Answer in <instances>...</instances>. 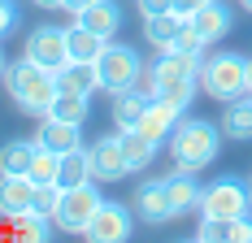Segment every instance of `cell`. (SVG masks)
Listing matches in <instances>:
<instances>
[{
	"instance_id": "cell-19",
	"label": "cell",
	"mask_w": 252,
	"mask_h": 243,
	"mask_svg": "<svg viewBox=\"0 0 252 243\" xmlns=\"http://www.w3.org/2000/svg\"><path fill=\"white\" fill-rule=\"evenodd\" d=\"M87 113H92V96H83V91H57L44 118L70 122V126H83V122H87Z\"/></svg>"
},
{
	"instance_id": "cell-13",
	"label": "cell",
	"mask_w": 252,
	"mask_h": 243,
	"mask_svg": "<svg viewBox=\"0 0 252 243\" xmlns=\"http://www.w3.org/2000/svg\"><path fill=\"white\" fill-rule=\"evenodd\" d=\"M35 204V178L31 174H0V213H22Z\"/></svg>"
},
{
	"instance_id": "cell-37",
	"label": "cell",
	"mask_w": 252,
	"mask_h": 243,
	"mask_svg": "<svg viewBox=\"0 0 252 243\" xmlns=\"http://www.w3.org/2000/svg\"><path fill=\"white\" fill-rule=\"evenodd\" d=\"M248 91H252V57H248Z\"/></svg>"
},
{
	"instance_id": "cell-31",
	"label": "cell",
	"mask_w": 252,
	"mask_h": 243,
	"mask_svg": "<svg viewBox=\"0 0 252 243\" xmlns=\"http://www.w3.org/2000/svg\"><path fill=\"white\" fill-rule=\"evenodd\" d=\"M165 52H187V57H200V52H204V39L196 35V30H191V22H187L183 30H178V39H174V44H170Z\"/></svg>"
},
{
	"instance_id": "cell-2",
	"label": "cell",
	"mask_w": 252,
	"mask_h": 243,
	"mask_svg": "<svg viewBox=\"0 0 252 243\" xmlns=\"http://www.w3.org/2000/svg\"><path fill=\"white\" fill-rule=\"evenodd\" d=\"M200 65L204 57H187V52H165L157 65L148 70V91L161 100H174V104H191L196 96V83H200Z\"/></svg>"
},
{
	"instance_id": "cell-23",
	"label": "cell",
	"mask_w": 252,
	"mask_h": 243,
	"mask_svg": "<svg viewBox=\"0 0 252 243\" xmlns=\"http://www.w3.org/2000/svg\"><path fill=\"white\" fill-rule=\"evenodd\" d=\"M9 226H13V239H18V243H48V239H52V217L35 213V209L13 213Z\"/></svg>"
},
{
	"instance_id": "cell-39",
	"label": "cell",
	"mask_w": 252,
	"mask_h": 243,
	"mask_svg": "<svg viewBox=\"0 0 252 243\" xmlns=\"http://www.w3.org/2000/svg\"><path fill=\"white\" fill-rule=\"evenodd\" d=\"M0 78H4V57H0Z\"/></svg>"
},
{
	"instance_id": "cell-17",
	"label": "cell",
	"mask_w": 252,
	"mask_h": 243,
	"mask_svg": "<svg viewBox=\"0 0 252 243\" xmlns=\"http://www.w3.org/2000/svg\"><path fill=\"white\" fill-rule=\"evenodd\" d=\"M35 144L48 148V152H57V156H65V152L83 148V135H78V126H70V122H52V118H44L39 135H35Z\"/></svg>"
},
{
	"instance_id": "cell-1",
	"label": "cell",
	"mask_w": 252,
	"mask_h": 243,
	"mask_svg": "<svg viewBox=\"0 0 252 243\" xmlns=\"http://www.w3.org/2000/svg\"><path fill=\"white\" fill-rule=\"evenodd\" d=\"M4 91L9 100L22 109V113H48L52 96L61 91V83H57V70H44V65H35L31 57L22 61H13V65H4Z\"/></svg>"
},
{
	"instance_id": "cell-25",
	"label": "cell",
	"mask_w": 252,
	"mask_h": 243,
	"mask_svg": "<svg viewBox=\"0 0 252 243\" xmlns=\"http://www.w3.org/2000/svg\"><path fill=\"white\" fill-rule=\"evenodd\" d=\"M57 182H61V187H83V182H96V174H92V152H87V148L65 152V156H61V174H57Z\"/></svg>"
},
{
	"instance_id": "cell-8",
	"label": "cell",
	"mask_w": 252,
	"mask_h": 243,
	"mask_svg": "<svg viewBox=\"0 0 252 243\" xmlns=\"http://www.w3.org/2000/svg\"><path fill=\"white\" fill-rule=\"evenodd\" d=\"M35 65H44V70H61L65 61H70V48H65V30H57V26H35L31 35H26V52Z\"/></svg>"
},
{
	"instance_id": "cell-35",
	"label": "cell",
	"mask_w": 252,
	"mask_h": 243,
	"mask_svg": "<svg viewBox=\"0 0 252 243\" xmlns=\"http://www.w3.org/2000/svg\"><path fill=\"white\" fill-rule=\"evenodd\" d=\"M87 4H92V0H61V9H70V13H83Z\"/></svg>"
},
{
	"instance_id": "cell-30",
	"label": "cell",
	"mask_w": 252,
	"mask_h": 243,
	"mask_svg": "<svg viewBox=\"0 0 252 243\" xmlns=\"http://www.w3.org/2000/svg\"><path fill=\"white\" fill-rule=\"evenodd\" d=\"M235 221V217H230ZM230 221H222V217H204L200 221V230H196V239L200 243H230Z\"/></svg>"
},
{
	"instance_id": "cell-15",
	"label": "cell",
	"mask_w": 252,
	"mask_h": 243,
	"mask_svg": "<svg viewBox=\"0 0 252 243\" xmlns=\"http://www.w3.org/2000/svg\"><path fill=\"white\" fill-rule=\"evenodd\" d=\"M135 204H139V217L144 221H170V217H178L174 213V204H170V191H165V178L161 182H144L139 191H135Z\"/></svg>"
},
{
	"instance_id": "cell-29",
	"label": "cell",
	"mask_w": 252,
	"mask_h": 243,
	"mask_svg": "<svg viewBox=\"0 0 252 243\" xmlns=\"http://www.w3.org/2000/svg\"><path fill=\"white\" fill-rule=\"evenodd\" d=\"M57 204H61V182H35V213L44 217H57Z\"/></svg>"
},
{
	"instance_id": "cell-34",
	"label": "cell",
	"mask_w": 252,
	"mask_h": 243,
	"mask_svg": "<svg viewBox=\"0 0 252 243\" xmlns=\"http://www.w3.org/2000/svg\"><path fill=\"white\" fill-rule=\"evenodd\" d=\"M200 4H209V0H170V9H174V13H183V18H191Z\"/></svg>"
},
{
	"instance_id": "cell-6",
	"label": "cell",
	"mask_w": 252,
	"mask_h": 243,
	"mask_svg": "<svg viewBox=\"0 0 252 243\" xmlns=\"http://www.w3.org/2000/svg\"><path fill=\"white\" fill-rule=\"evenodd\" d=\"M248 209H252V187L239 178H218L200 191V217L230 221V217H244Z\"/></svg>"
},
{
	"instance_id": "cell-3",
	"label": "cell",
	"mask_w": 252,
	"mask_h": 243,
	"mask_svg": "<svg viewBox=\"0 0 252 243\" xmlns=\"http://www.w3.org/2000/svg\"><path fill=\"white\" fill-rule=\"evenodd\" d=\"M218 148H222V126H213V122L204 118H187L174 126V135H170V152H174V165L178 170H204V165H213L218 161Z\"/></svg>"
},
{
	"instance_id": "cell-18",
	"label": "cell",
	"mask_w": 252,
	"mask_h": 243,
	"mask_svg": "<svg viewBox=\"0 0 252 243\" xmlns=\"http://www.w3.org/2000/svg\"><path fill=\"white\" fill-rule=\"evenodd\" d=\"M57 83H61V91H83V96H92V91L100 87V70H96V61H65V65L57 70Z\"/></svg>"
},
{
	"instance_id": "cell-14",
	"label": "cell",
	"mask_w": 252,
	"mask_h": 243,
	"mask_svg": "<svg viewBox=\"0 0 252 243\" xmlns=\"http://www.w3.org/2000/svg\"><path fill=\"white\" fill-rule=\"evenodd\" d=\"M148 104H152V91H144V87H126V91H118V96H113V126H118V130L139 126L144 113H148Z\"/></svg>"
},
{
	"instance_id": "cell-33",
	"label": "cell",
	"mask_w": 252,
	"mask_h": 243,
	"mask_svg": "<svg viewBox=\"0 0 252 243\" xmlns=\"http://www.w3.org/2000/svg\"><path fill=\"white\" fill-rule=\"evenodd\" d=\"M135 4H139V13H144V18H157V13H165V9H170V0H135Z\"/></svg>"
},
{
	"instance_id": "cell-24",
	"label": "cell",
	"mask_w": 252,
	"mask_h": 243,
	"mask_svg": "<svg viewBox=\"0 0 252 243\" xmlns=\"http://www.w3.org/2000/svg\"><path fill=\"white\" fill-rule=\"evenodd\" d=\"M222 130L230 139H252V91L226 100V113H222Z\"/></svg>"
},
{
	"instance_id": "cell-26",
	"label": "cell",
	"mask_w": 252,
	"mask_h": 243,
	"mask_svg": "<svg viewBox=\"0 0 252 243\" xmlns=\"http://www.w3.org/2000/svg\"><path fill=\"white\" fill-rule=\"evenodd\" d=\"M35 152H39L35 139H9V144L0 148V174H31Z\"/></svg>"
},
{
	"instance_id": "cell-20",
	"label": "cell",
	"mask_w": 252,
	"mask_h": 243,
	"mask_svg": "<svg viewBox=\"0 0 252 243\" xmlns=\"http://www.w3.org/2000/svg\"><path fill=\"white\" fill-rule=\"evenodd\" d=\"M165 191H170V204H174V213H191V209H200V182H196V174L191 170H178L165 178Z\"/></svg>"
},
{
	"instance_id": "cell-21",
	"label": "cell",
	"mask_w": 252,
	"mask_h": 243,
	"mask_svg": "<svg viewBox=\"0 0 252 243\" xmlns=\"http://www.w3.org/2000/svg\"><path fill=\"white\" fill-rule=\"evenodd\" d=\"M65 48H70V61H100V52L109 48V39L74 22V26H65Z\"/></svg>"
},
{
	"instance_id": "cell-11",
	"label": "cell",
	"mask_w": 252,
	"mask_h": 243,
	"mask_svg": "<svg viewBox=\"0 0 252 243\" xmlns=\"http://www.w3.org/2000/svg\"><path fill=\"white\" fill-rule=\"evenodd\" d=\"M178 122H183V104L152 96L148 113H144V122H139L135 130H139L144 139H152V144H161V139H170V135H174V126H178Z\"/></svg>"
},
{
	"instance_id": "cell-16",
	"label": "cell",
	"mask_w": 252,
	"mask_h": 243,
	"mask_svg": "<svg viewBox=\"0 0 252 243\" xmlns=\"http://www.w3.org/2000/svg\"><path fill=\"white\" fill-rule=\"evenodd\" d=\"M74 22L87 26V30H96V35H104V39H113V30L122 26V9L113 0H92L83 13H74Z\"/></svg>"
},
{
	"instance_id": "cell-28",
	"label": "cell",
	"mask_w": 252,
	"mask_h": 243,
	"mask_svg": "<svg viewBox=\"0 0 252 243\" xmlns=\"http://www.w3.org/2000/svg\"><path fill=\"white\" fill-rule=\"evenodd\" d=\"M57 174H61V156L48 152V148H39L35 161H31V178L35 182H57Z\"/></svg>"
},
{
	"instance_id": "cell-38",
	"label": "cell",
	"mask_w": 252,
	"mask_h": 243,
	"mask_svg": "<svg viewBox=\"0 0 252 243\" xmlns=\"http://www.w3.org/2000/svg\"><path fill=\"white\" fill-rule=\"evenodd\" d=\"M239 4H244V9H248V13H252V0H239Z\"/></svg>"
},
{
	"instance_id": "cell-7",
	"label": "cell",
	"mask_w": 252,
	"mask_h": 243,
	"mask_svg": "<svg viewBox=\"0 0 252 243\" xmlns=\"http://www.w3.org/2000/svg\"><path fill=\"white\" fill-rule=\"evenodd\" d=\"M104 204V195L92 187V182H83V187H61V204H57V226L61 230H74V235H83L87 230V221L96 217V209Z\"/></svg>"
},
{
	"instance_id": "cell-36",
	"label": "cell",
	"mask_w": 252,
	"mask_h": 243,
	"mask_svg": "<svg viewBox=\"0 0 252 243\" xmlns=\"http://www.w3.org/2000/svg\"><path fill=\"white\" fill-rule=\"evenodd\" d=\"M39 9H61V0H35Z\"/></svg>"
},
{
	"instance_id": "cell-27",
	"label": "cell",
	"mask_w": 252,
	"mask_h": 243,
	"mask_svg": "<svg viewBox=\"0 0 252 243\" xmlns=\"http://www.w3.org/2000/svg\"><path fill=\"white\" fill-rule=\"evenodd\" d=\"M118 144H122L130 170H144V165H152V156H157V144H152V139H144L135 126H130V130H118Z\"/></svg>"
},
{
	"instance_id": "cell-9",
	"label": "cell",
	"mask_w": 252,
	"mask_h": 243,
	"mask_svg": "<svg viewBox=\"0 0 252 243\" xmlns=\"http://www.w3.org/2000/svg\"><path fill=\"white\" fill-rule=\"evenodd\" d=\"M83 239H92V243H126L130 239V213H126L122 204L104 200L100 209H96V217L87 221Z\"/></svg>"
},
{
	"instance_id": "cell-40",
	"label": "cell",
	"mask_w": 252,
	"mask_h": 243,
	"mask_svg": "<svg viewBox=\"0 0 252 243\" xmlns=\"http://www.w3.org/2000/svg\"><path fill=\"white\" fill-rule=\"evenodd\" d=\"M248 187H252V182H248Z\"/></svg>"
},
{
	"instance_id": "cell-32",
	"label": "cell",
	"mask_w": 252,
	"mask_h": 243,
	"mask_svg": "<svg viewBox=\"0 0 252 243\" xmlns=\"http://www.w3.org/2000/svg\"><path fill=\"white\" fill-rule=\"evenodd\" d=\"M18 26V0H0V35H9Z\"/></svg>"
},
{
	"instance_id": "cell-10",
	"label": "cell",
	"mask_w": 252,
	"mask_h": 243,
	"mask_svg": "<svg viewBox=\"0 0 252 243\" xmlns=\"http://www.w3.org/2000/svg\"><path fill=\"white\" fill-rule=\"evenodd\" d=\"M87 152H92V174H96V182H122L126 174H135L130 161H126V152H122V144H118V135L96 139Z\"/></svg>"
},
{
	"instance_id": "cell-22",
	"label": "cell",
	"mask_w": 252,
	"mask_h": 243,
	"mask_svg": "<svg viewBox=\"0 0 252 243\" xmlns=\"http://www.w3.org/2000/svg\"><path fill=\"white\" fill-rule=\"evenodd\" d=\"M187 26V18L183 13H174V9H165V13H157V18H144V39H148L152 48H170L178 39V30Z\"/></svg>"
},
{
	"instance_id": "cell-4",
	"label": "cell",
	"mask_w": 252,
	"mask_h": 243,
	"mask_svg": "<svg viewBox=\"0 0 252 243\" xmlns=\"http://www.w3.org/2000/svg\"><path fill=\"white\" fill-rule=\"evenodd\" d=\"M200 87L209 91L213 100H235L248 91V57L239 52H218V57H204L200 65Z\"/></svg>"
},
{
	"instance_id": "cell-5",
	"label": "cell",
	"mask_w": 252,
	"mask_h": 243,
	"mask_svg": "<svg viewBox=\"0 0 252 243\" xmlns=\"http://www.w3.org/2000/svg\"><path fill=\"white\" fill-rule=\"evenodd\" d=\"M96 70H100V87L118 96L126 87H139V78H144V57L135 48H126V44H113V39H109V48L100 52Z\"/></svg>"
},
{
	"instance_id": "cell-12",
	"label": "cell",
	"mask_w": 252,
	"mask_h": 243,
	"mask_svg": "<svg viewBox=\"0 0 252 243\" xmlns=\"http://www.w3.org/2000/svg\"><path fill=\"white\" fill-rule=\"evenodd\" d=\"M187 22H191V30L200 35L204 44H218V39L230 30V9L222 4V0H209V4H200Z\"/></svg>"
}]
</instances>
